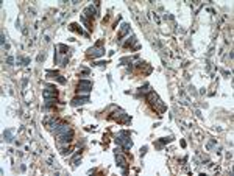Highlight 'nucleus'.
Listing matches in <instances>:
<instances>
[{"label": "nucleus", "mask_w": 234, "mask_h": 176, "mask_svg": "<svg viewBox=\"0 0 234 176\" xmlns=\"http://www.w3.org/2000/svg\"><path fill=\"white\" fill-rule=\"evenodd\" d=\"M42 97L44 98H58V89L55 86H46V89L42 92Z\"/></svg>", "instance_id": "nucleus-7"}, {"label": "nucleus", "mask_w": 234, "mask_h": 176, "mask_svg": "<svg viewBox=\"0 0 234 176\" xmlns=\"http://www.w3.org/2000/svg\"><path fill=\"white\" fill-rule=\"evenodd\" d=\"M46 75H47V78H52V79H56L61 84H66V78L63 75H59V72H56V70H47Z\"/></svg>", "instance_id": "nucleus-10"}, {"label": "nucleus", "mask_w": 234, "mask_h": 176, "mask_svg": "<svg viewBox=\"0 0 234 176\" xmlns=\"http://www.w3.org/2000/svg\"><path fill=\"white\" fill-rule=\"evenodd\" d=\"M6 62L13 66V64H14V58H13V56H8V58H6Z\"/></svg>", "instance_id": "nucleus-28"}, {"label": "nucleus", "mask_w": 234, "mask_h": 176, "mask_svg": "<svg viewBox=\"0 0 234 176\" xmlns=\"http://www.w3.org/2000/svg\"><path fill=\"white\" fill-rule=\"evenodd\" d=\"M215 145H217V139H212V140H209V142H208V145H206V150H208V151H211V150H212V148H214Z\"/></svg>", "instance_id": "nucleus-22"}, {"label": "nucleus", "mask_w": 234, "mask_h": 176, "mask_svg": "<svg viewBox=\"0 0 234 176\" xmlns=\"http://www.w3.org/2000/svg\"><path fill=\"white\" fill-rule=\"evenodd\" d=\"M58 105V98H44V109H52Z\"/></svg>", "instance_id": "nucleus-14"}, {"label": "nucleus", "mask_w": 234, "mask_h": 176, "mask_svg": "<svg viewBox=\"0 0 234 176\" xmlns=\"http://www.w3.org/2000/svg\"><path fill=\"white\" fill-rule=\"evenodd\" d=\"M58 144L59 145H69L72 140H73V129H70V131H67V133H64V134H61V136H58Z\"/></svg>", "instance_id": "nucleus-5"}, {"label": "nucleus", "mask_w": 234, "mask_h": 176, "mask_svg": "<svg viewBox=\"0 0 234 176\" xmlns=\"http://www.w3.org/2000/svg\"><path fill=\"white\" fill-rule=\"evenodd\" d=\"M169 142H172V137H161L159 142H158V145H166V144H169Z\"/></svg>", "instance_id": "nucleus-23"}, {"label": "nucleus", "mask_w": 234, "mask_h": 176, "mask_svg": "<svg viewBox=\"0 0 234 176\" xmlns=\"http://www.w3.org/2000/svg\"><path fill=\"white\" fill-rule=\"evenodd\" d=\"M130 33V24H122L120 25V31H119V42H122V37L125 36V34H128Z\"/></svg>", "instance_id": "nucleus-13"}, {"label": "nucleus", "mask_w": 234, "mask_h": 176, "mask_svg": "<svg viewBox=\"0 0 234 176\" xmlns=\"http://www.w3.org/2000/svg\"><path fill=\"white\" fill-rule=\"evenodd\" d=\"M97 8L95 6H92V5H89V6H86L84 8V11H83V16L86 17V19H94V17H97Z\"/></svg>", "instance_id": "nucleus-12"}, {"label": "nucleus", "mask_w": 234, "mask_h": 176, "mask_svg": "<svg viewBox=\"0 0 234 176\" xmlns=\"http://www.w3.org/2000/svg\"><path fill=\"white\" fill-rule=\"evenodd\" d=\"M80 73H81L83 76H89V75H91V70H89V69H81Z\"/></svg>", "instance_id": "nucleus-24"}, {"label": "nucleus", "mask_w": 234, "mask_h": 176, "mask_svg": "<svg viewBox=\"0 0 234 176\" xmlns=\"http://www.w3.org/2000/svg\"><path fill=\"white\" fill-rule=\"evenodd\" d=\"M72 128L69 126V123H66V122H59V125L56 126V129L53 131V134L58 137V136H61V134H64V133H67V131H70Z\"/></svg>", "instance_id": "nucleus-9"}, {"label": "nucleus", "mask_w": 234, "mask_h": 176, "mask_svg": "<svg viewBox=\"0 0 234 176\" xmlns=\"http://www.w3.org/2000/svg\"><path fill=\"white\" fill-rule=\"evenodd\" d=\"M115 162H117V165H119V167L124 170V173H127L128 161H127V157H125L122 153H117V151H115Z\"/></svg>", "instance_id": "nucleus-8"}, {"label": "nucleus", "mask_w": 234, "mask_h": 176, "mask_svg": "<svg viewBox=\"0 0 234 176\" xmlns=\"http://www.w3.org/2000/svg\"><path fill=\"white\" fill-rule=\"evenodd\" d=\"M147 150H148L147 147H142V148H141V156H144V154L147 153Z\"/></svg>", "instance_id": "nucleus-29"}, {"label": "nucleus", "mask_w": 234, "mask_h": 176, "mask_svg": "<svg viewBox=\"0 0 234 176\" xmlns=\"http://www.w3.org/2000/svg\"><path fill=\"white\" fill-rule=\"evenodd\" d=\"M80 20H81V24H83V25H84V27H86L88 30H92V27H91V22H89V19H86V17H84L83 14L80 16Z\"/></svg>", "instance_id": "nucleus-19"}, {"label": "nucleus", "mask_w": 234, "mask_h": 176, "mask_svg": "<svg viewBox=\"0 0 234 176\" xmlns=\"http://www.w3.org/2000/svg\"><path fill=\"white\" fill-rule=\"evenodd\" d=\"M105 55V49L100 45V44H97L95 47H91L89 50H88V56L89 58H100V56H103Z\"/></svg>", "instance_id": "nucleus-6"}, {"label": "nucleus", "mask_w": 234, "mask_h": 176, "mask_svg": "<svg viewBox=\"0 0 234 176\" xmlns=\"http://www.w3.org/2000/svg\"><path fill=\"white\" fill-rule=\"evenodd\" d=\"M69 30H72V31H76V33H80V34H84V36H88V33H84L83 31V28L78 25V24H70L69 25Z\"/></svg>", "instance_id": "nucleus-16"}, {"label": "nucleus", "mask_w": 234, "mask_h": 176, "mask_svg": "<svg viewBox=\"0 0 234 176\" xmlns=\"http://www.w3.org/2000/svg\"><path fill=\"white\" fill-rule=\"evenodd\" d=\"M92 66H97V67H103V66H106V61H97V62H94Z\"/></svg>", "instance_id": "nucleus-26"}, {"label": "nucleus", "mask_w": 234, "mask_h": 176, "mask_svg": "<svg viewBox=\"0 0 234 176\" xmlns=\"http://www.w3.org/2000/svg\"><path fill=\"white\" fill-rule=\"evenodd\" d=\"M13 129H5L3 131V140L5 142H13Z\"/></svg>", "instance_id": "nucleus-17"}, {"label": "nucleus", "mask_w": 234, "mask_h": 176, "mask_svg": "<svg viewBox=\"0 0 234 176\" xmlns=\"http://www.w3.org/2000/svg\"><path fill=\"white\" fill-rule=\"evenodd\" d=\"M46 59V53H39L37 55V62H42Z\"/></svg>", "instance_id": "nucleus-25"}, {"label": "nucleus", "mask_w": 234, "mask_h": 176, "mask_svg": "<svg viewBox=\"0 0 234 176\" xmlns=\"http://www.w3.org/2000/svg\"><path fill=\"white\" fill-rule=\"evenodd\" d=\"M130 137H131L130 131H120V133H117V136H115V144L120 145L125 153H128L133 147V142H131Z\"/></svg>", "instance_id": "nucleus-2"}, {"label": "nucleus", "mask_w": 234, "mask_h": 176, "mask_svg": "<svg viewBox=\"0 0 234 176\" xmlns=\"http://www.w3.org/2000/svg\"><path fill=\"white\" fill-rule=\"evenodd\" d=\"M145 98H147V101L150 103V106H151L156 112H158L159 115L166 112V109H167V108H166V105L162 103V100L159 98V95L156 94V92H153V91H151V92H148V94L145 95Z\"/></svg>", "instance_id": "nucleus-1"}, {"label": "nucleus", "mask_w": 234, "mask_h": 176, "mask_svg": "<svg viewBox=\"0 0 234 176\" xmlns=\"http://www.w3.org/2000/svg\"><path fill=\"white\" fill-rule=\"evenodd\" d=\"M148 92H151V86L147 83V84H144L142 87H139V89H137V94L139 95H142V97H145Z\"/></svg>", "instance_id": "nucleus-15"}, {"label": "nucleus", "mask_w": 234, "mask_h": 176, "mask_svg": "<svg viewBox=\"0 0 234 176\" xmlns=\"http://www.w3.org/2000/svg\"><path fill=\"white\" fill-rule=\"evenodd\" d=\"M0 37H2V45L5 47V45H6V44H5V42H6V37H5V33H2V34H0Z\"/></svg>", "instance_id": "nucleus-27"}, {"label": "nucleus", "mask_w": 234, "mask_h": 176, "mask_svg": "<svg viewBox=\"0 0 234 176\" xmlns=\"http://www.w3.org/2000/svg\"><path fill=\"white\" fill-rule=\"evenodd\" d=\"M109 118L119 122V123H125V125L131 123V117H130L125 111H122V109H115L112 114H109Z\"/></svg>", "instance_id": "nucleus-4"}, {"label": "nucleus", "mask_w": 234, "mask_h": 176, "mask_svg": "<svg viewBox=\"0 0 234 176\" xmlns=\"http://www.w3.org/2000/svg\"><path fill=\"white\" fill-rule=\"evenodd\" d=\"M91 100H89V95H86V97H83V95H76L72 101H70V105L72 106H81V105H86V103H89Z\"/></svg>", "instance_id": "nucleus-11"}, {"label": "nucleus", "mask_w": 234, "mask_h": 176, "mask_svg": "<svg viewBox=\"0 0 234 176\" xmlns=\"http://www.w3.org/2000/svg\"><path fill=\"white\" fill-rule=\"evenodd\" d=\"M164 19H169V20H173V16H172V14H166V16H164Z\"/></svg>", "instance_id": "nucleus-30"}, {"label": "nucleus", "mask_w": 234, "mask_h": 176, "mask_svg": "<svg viewBox=\"0 0 234 176\" xmlns=\"http://www.w3.org/2000/svg\"><path fill=\"white\" fill-rule=\"evenodd\" d=\"M17 64H20V66H28V64H30V58H28V56H17Z\"/></svg>", "instance_id": "nucleus-18"}, {"label": "nucleus", "mask_w": 234, "mask_h": 176, "mask_svg": "<svg viewBox=\"0 0 234 176\" xmlns=\"http://www.w3.org/2000/svg\"><path fill=\"white\" fill-rule=\"evenodd\" d=\"M56 49H58V50H61V52H59L61 55H67V52H69V47H67V45H64V44H58Z\"/></svg>", "instance_id": "nucleus-20"}, {"label": "nucleus", "mask_w": 234, "mask_h": 176, "mask_svg": "<svg viewBox=\"0 0 234 176\" xmlns=\"http://www.w3.org/2000/svg\"><path fill=\"white\" fill-rule=\"evenodd\" d=\"M136 44V36H131V37H128V41L124 44V47H131V45H134Z\"/></svg>", "instance_id": "nucleus-21"}, {"label": "nucleus", "mask_w": 234, "mask_h": 176, "mask_svg": "<svg viewBox=\"0 0 234 176\" xmlns=\"http://www.w3.org/2000/svg\"><path fill=\"white\" fill-rule=\"evenodd\" d=\"M92 87H94V84H92L91 79H80L76 84V95H83V97L89 95Z\"/></svg>", "instance_id": "nucleus-3"}]
</instances>
